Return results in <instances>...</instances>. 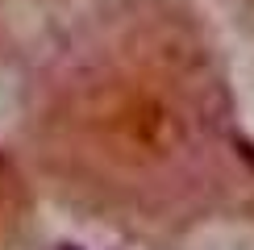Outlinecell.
<instances>
[]
</instances>
